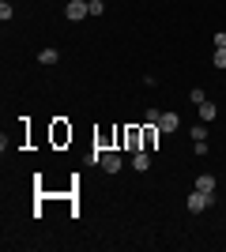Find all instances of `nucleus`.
<instances>
[{"label":"nucleus","mask_w":226,"mask_h":252,"mask_svg":"<svg viewBox=\"0 0 226 252\" xmlns=\"http://www.w3.org/2000/svg\"><path fill=\"white\" fill-rule=\"evenodd\" d=\"M207 207H211V192H200V189L189 192V211H207Z\"/></svg>","instance_id":"obj_1"},{"label":"nucleus","mask_w":226,"mask_h":252,"mask_svg":"<svg viewBox=\"0 0 226 252\" xmlns=\"http://www.w3.org/2000/svg\"><path fill=\"white\" fill-rule=\"evenodd\" d=\"M38 61H42V64H57V49H42V53H38Z\"/></svg>","instance_id":"obj_9"},{"label":"nucleus","mask_w":226,"mask_h":252,"mask_svg":"<svg viewBox=\"0 0 226 252\" xmlns=\"http://www.w3.org/2000/svg\"><path fill=\"white\" fill-rule=\"evenodd\" d=\"M215 113H219V109H215L211 102H204V105H200V117H204V121H215Z\"/></svg>","instance_id":"obj_7"},{"label":"nucleus","mask_w":226,"mask_h":252,"mask_svg":"<svg viewBox=\"0 0 226 252\" xmlns=\"http://www.w3.org/2000/svg\"><path fill=\"white\" fill-rule=\"evenodd\" d=\"M177 125H181V117H177V113H162L159 117V132H177Z\"/></svg>","instance_id":"obj_4"},{"label":"nucleus","mask_w":226,"mask_h":252,"mask_svg":"<svg viewBox=\"0 0 226 252\" xmlns=\"http://www.w3.org/2000/svg\"><path fill=\"white\" fill-rule=\"evenodd\" d=\"M98 162H102V169H106V173H117V169H121V155H117V151H102V158H98Z\"/></svg>","instance_id":"obj_3"},{"label":"nucleus","mask_w":226,"mask_h":252,"mask_svg":"<svg viewBox=\"0 0 226 252\" xmlns=\"http://www.w3.org/2000/svg\"><path fill=\"white\" fill-rule=\"evenodd\" d=\"M196 189L200 192H215V173H200V177H196Z\"/></svg>","instance_id":"obj_5"},{"label":"nucleus","mask_w":226,"mask_h":252,"mask_svg":"<svg viewBox=\"0 0 226 252\" xmlns=\"http://www.w3.org/2000/svg\"><path fill=\"white\" fill-rule=\"evenodd\" d=\"M87 8H91V15H102V11H106V4H102V0H87Z\"/></svg>","instance_id":"obj_10"},{"label":"nucleus","mask_w":226,"mask_h":252,"mask_svg":"<svg viewBox=\"0 0 226 252\" xmlns=\"http://www.w3.org/2000/svg\"><path fill=\"white\" fill-rule=\"evenodd\" d=\"M215 68H226V45H223V49H215Z\"/></svg>","instance_id":"obj_13"},{"label":"nucleus","mask_w":226,"mask_h":252,"mask_svg":"<svg viewBox=\"0 0 226 252\" xmlns=\"http://www.w3.org/2000/svg\"><path fill=\"white\" fill-rule=\"evenodd\" d=\"M132 166L140 169V173H143V169H151V155H147V151H136V158H132Z\"/></svg>","instance_id":"obj_6"},{"label":"nucleus","mask_w":226,"mask_h":252,"mask_svg":"<svg viewBox=\"0 0 226 252\" xmlns=\"http://www.w3.org/2000/svg\"><path fill=\"white\" fill-rule=\"evenodd\" d=\"M65 15L72 23H79L83 15H91V8H87V0H68V8H65Z\"/></svg>","instance_id":"obj_2"},{"label":"nucleus","mask_w":226,"mask_h":252,"mask_svg":"<svg viewBox=\"0 0 226 252\" xmlns=\"http://www.w3.org/2000/svg\"><path fill=\"white\" fill-rule=\"evenodd\" d=\"M11 15H15V8H11V4H8V0H4V4H0V19H4V23H8V19H11Z\"/></svg>","instance_id":"obj_11"},{"label":"nucleus","mask_w":226,"mask_h":252,"mask_svg":"<svg viewBox=\"0 0 226 252\" xmlns=\"http://www.w3.org/2000/svg\"><path fill=\"white\" fill-rule=\"evenodd\" d=\"M223 45H226V34L219 31V34H215V49H223Z\"/></svg>","instance_id":"obj_15"},{"label":"nucleus","mask_w":226,"mask_h":252,"mask_svg":"<svg viewBox=\"0 0 226 252\" xmlns=\"http://www.w3.org/2000/svg\"><path fill=\"white\" fill-rule=\"evenodd\" d=\"M125 139H129V151L140 147V132H136V128H129V132H125Z\"/></svg>","instance_id":"obj_8"},{"label":"nucleus","mask_w":226,"mask_h":252,"mask_svg":"<svg viewBox=\"0 0 226 252\" xmlns=\"http://www.w3.org/2000/svg\"><path fill=\"white\" fill-rule=\"evenodd\" d=\"M193 139H207V125H193Z\"/></svg>","instance_id":"obj_12"},{"label":"nucleus","mask_w":226,"mask_h":252,"mask_svg":"<svg viewBox=\"0 0 226 252\" xmlns=\"http://www.w3.org/2000/svg\"><path fill=\"white\" fill-rule=\"evenodd\" d=\"M159 117H162L159 109H147V125H151V128H159Z\"/></svg>","instance_id":"obj_14"}]
</instances>
